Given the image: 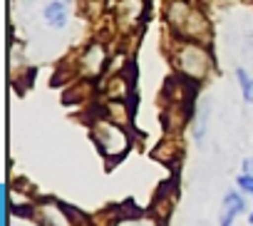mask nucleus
Wrapping results in <instances>:
<instances>
[{
  "instance_id": "obj_1",
  "label": "nucleus",
  "mask_w": 253,
  "mask_h": 226,
  "mask_svg": "<svg viewBox=\"0 0 253 226\" xmlns=\"http://www.w3.org/2000/svg\"><path fill=\"white\" fill-rule=\"evenodd\" d=\"M164 20L174 38L181 40H196V43H211V23L204 15L201 8H196L191 0H171L167 5Z\"/></svg>"
},
{
  "instance_id": "obj_2",
  "label": "nucleus",
  "mask_w": 253,
  "mask_h": 226,
  "mask_svg": "<svg viewBox=\"0 0 253 226\" xmlns=\"http://www.w3.org/2000/svg\"><path fill=\"white\" fill-rule=\"evenodd\" d=\"M171 65H174L176 75L201 85L213 72L216 60H213V52L206 43L176 38L174 45H171Z\"/></svg>"
},
{
  "instance_id": "obj_3",
  "label": "nucleus",
  "mask_w": 253,
  "mask_h": 226,
  "mask_svg": "<svg viewBox=\"0 0 253 226\" xmlns=\"http://www.w3.org/2000/svg\"><path fill=\"white\" fill-rule=\"evenodd\" d=\"M89 132H92V139H94L97 149L107 159V164L119 162L126 152H129V147H132V137H129V132H126V127L107 120L104 115L92 120Z\"/></svg>"
},
{
  "instance_id": "obj_4",
  "label": "nucleus",
  "mask_w": 253,
  "mask_h": 226,
  "mask_svg": "<svg viewBox=\"0 0 253 226\" xmlns=\"http://www.w3.org/2000/svg\"><path fill=\"white\" fill-rule=\"evenodd\" d=\"M109 65V50H107V43L102 40H92L80 55H77V65H75V72L82 77V80H99L104 75Z\"/></svg>"
},
{
  "instance_id": "obj_5",
  "label": "nucleus",
  "mask_w": 253,
  "mask_h": 226,
  "mask_svg": "<svg viewBox=\"0 0 253 226\" xmlns=\"http://www.w3.org/2000/svg\"><path fill=\"white\" fill-rule=\"evenodd\" d=\"M149 13L147 0H117L114 5V25L119 35H132L139 33Z\"/></svg>"
},
{
  "instance_id": "obj_6",
  "label": "nucleus",
  "mask_w": 253,
  "mask_h": 226,
  "mask_svg": "<svg viewBox=\"0 0 253 226\" xmlns=\"http://www.w3.org/2000/svg\"><path fill=\"white\" fill-rule=\"evenodd\" d=\"M35 219L42 224V226H77L72 214H70V206L62 204V201H55V199H42L38 201L35 206Z\"/></svg>"
},
{
  "instance_id": "obj_7",
  "label": "nucleus",
  "mask_w": 253,
  "mask_h": 226,
  "mask_svg": "<svg viewBox=\"0 0 253 226\" xmlns=\"http://www.w3.org/2000/svg\"><path fill=\"white\" fill-rule=\"evenodd\" d=\"M132 109H134V107L126 104V99H109V102L102 104V112H99V115H104L107 120H112V122L126 127V125L132 122V117H134Z\"/></svg>"
},
{
  "instance_id": "obj_8",
  "label": "nucleus",
  "mask_w": 253,
  "mask_h": 226,
  "mask_svg": "<svg viewBox=\"0 0 253 226\" xmlns=\"http://www.w3.org/2000/svg\"><path fill=\"white\" fill-rule=\"evenodd\" d=\"M243 211H246V201H243V196H241L238 191H228V194L223 196V204H221L218 226H231L233 219H236L238 214H243Z\"/></svg>"
},
{
  "instance_id": "obj_9",
  "label": "nucleus",
  "mask_w": 253,
  "mask_h": 226,
  "mask_svg": "<svg viewBox=\"0 0 253 226\" xmlns=\"http://www.w3.org/2000/svg\"><path fill=\"white\" fill-rule=\"evenodd\" d=\"M42 18H45V23H47L50 28H55V30L65 28V25H67V3H65V0H52V3L45 5Z\"/></svg>"
},
{
  "instance_id": "obj_10",
  "label": "nucleus",
  "mask_w": 253,
  "mask_h": 226,
  "mask_svg": "<svg viewBox=\"0 0 253 226\" xmlns=\"http://www.w3.org/2000/svg\"><path fill=\"white\" fill-rule=\"evenodd\" d=\"M109 226H162L159 216H149V214H119V219H114Z\"/></svg>"
},
{
  "instance_id": "obj_11",
  "label": "nucleus",
  "mask_w": 253,
  "mask_h": 226,
  "mask_svg": "<svg viewBox=\"0 0 253 226\" xmlns=\"http://www.w3.org/2000/svg\"><path fill=\"white\" fill-rule=\"evenodd\" d=\"M209 117H211V99H201L199 102V109H196V120H194V137L199 142H204L206 137V130H209Z\"/></svg>"
},
{
  "instance_id": "obj_12",
  "label": "nucleus",
  "mask_w": 253,
  "mask_h": 226,
  "mask_svg": "<svg viewBox=\"0 0 253 226\" xmlns=\"http://www.w3.org/2000/svg\"><path fill=\"white\" fill-rule=\"evenodd\" d=\"M236 80H238V85H241L243 99H246L248 104H253V77H251L243 67H238V70H236Z\"/></svg>"
},
{
  "instance_id": "obj_13",
  "label": "nucleus",
  "mask_w": 253,
  "mask_h": 226,
  "mask_svg": "<svg viewBox=\"0 0 253 226\" xmlns=\"http://www.w3.org/2000/svg\"><path fill=\"white\" fill-rule=\"evenodd\" d=\"M238 186L243 189V191H248V194H253V174H241L238 177Z\"/></svg>"
},
{
  "instance_id": "obj_14",
  "label": "nucleus",
  "mask_w": 253,
  "mask_h": 226,
  "mask_svg": "<svg viewBox=\"0 0 253 226\" xmlns=\"http://www.w3.org/2000/svg\"><path fill=\"white\" fill-rule=\"evenodd\" d=\"M243 172H246V174H253V157H248V159L243 162Z\"/></svg>"
},
{
  "instance_id": "obj_15",
  "label": "nucleus",
  "mask_w": 253,
  "mask_h": 226,
  "mask_svg": "<svg viewBox=\"0 0 253 226\" xmlns=\"http://www.w3.org/2000/svg\"><path fill=\"white\" fill-rule=\"evenodd\" d=\"M248 224H251V226H253V211H251V216H248Z\"/></svg>"
}]
</instances>
